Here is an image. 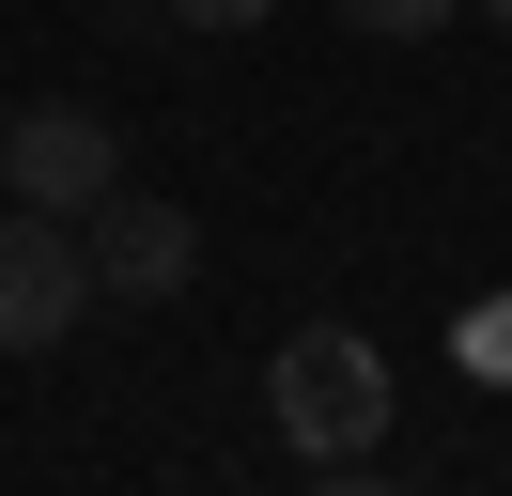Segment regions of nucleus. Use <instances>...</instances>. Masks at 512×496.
Masks as SVG:
<instances>
[{"label": "nucleus", "instance_id": "obj_3", "mask_svg": "<svg viewBox=\"0 0 512 496\" xmlns=\"http://www.w3.org/2000/svg\"><path fill=\"white\" fill-rule=\"evenodd\" d=\"M78 248H94V295H125V310H171V295L202 279V217L156 202V186H109Z\"/></svg>", "mask_w": 512, "mask_h": 496}, {"label": "nucleus", "instance_id": "obj_7", "mask_svg": "<svg viewBox=\"0 0 512 496\" xmlns=\"http://www.w3.org/2000/svg\"><path fill=\"white\" fill-rule=\"evenodd\" d=\"M311 496H404V481H373V465H326V481Z\"/></svg>", "mask_w": 512, "mask_h": 496}, {"label": "nucleus", "instance_id": "obj_4", "mask_svg": "<svg viewBox=\"0 0 512 496\" xmlns=\"http://www.w3.org/2000/svg\"><path fill=\"white\" fill-rule=\"evenodd\" d=\"M0 186L47 202V217H94L109 186H125V140H109L94 109H16V124H0Z\"/></svg>", "mask_w": 512, "mask_h": 496}, {"label": "nucleus", "instance_id": "obj_9", "mask_svg": "<svg viewBox=\"0 0 512 496\" xmlns=\"http://www.w3.org/2000/svg\"><path fill=\"white\" fill-rule=\"evenodd\" d=\"M481 16H497V31H512V0H481Z\"/></svg>", "mask_w": 512, "mask_h": 496}, {"label": "nucleus", "instance_id": "obj_5", "mask_svg": "<svg viewBox=\"0 0 512 496\" xmlns=\"http://www.w3.org/2000/svg\"><path fill=\"white\" fill-rule=\"evenodd\" d=\"M342 16L373 31V47H419V31H450V16H466V0H342Z\"/></svg>", "mask_w": 512, "mask_h": 496}, {"label": "nucleus", "instance_id": "obj_1", "mask_svg": "<svg viewBox=\"0 0 512 496\" xmlns=\"http://www.w3.org/2000/svg\"><path fill=\"white\" fill-rule=\"evenodd\" d=\"M264 388H280V434L311 465H373V434H388V357L357 326H295L280 357H264Z\"/></svg>", "mask_w": 512, "mask_h": 496}, {"label": "nucleus", "instance_id": "obj_6", "mask_svg": "<svg viewBox=\"0 0 512 496\" xmlns=\"http://www.w3.org/2000/svg\"><path fill=\"white\" fill-rule=\"evenodd\" d=\"M171 16H187V31H264L280 0H171Z\"/></svg>", "mask_w": 512, "mask_h": 496}, {"label": "nucleus", "instance_id": "obj_2", "mask_svg": "<svg viewBox=\"0 0 512 496\" xmlns=\"http://www.w3.org/2000/svg\"><path fill=\"white\" fill-rule=\"evenodd\" d=\"M78 310H94V248H78V217L0 202V357H47Z\"/></svg>", "mask_w": 512, "mask_h": 496}, {"label": "nucleus", "instance_id": "obj_8", "mask_svg": "<svg viewBox=\"0 0 512 496\" xmlns=\"http://www.w3.org/2000/svg\"><path fill=\"white\" fill-rule=\"evenodd\" d=\"M466 357H512V310H497V326H481V310H466Z\"/></svg>", "mask_w": 512, "mask_h": 496}]
</instances>
